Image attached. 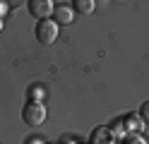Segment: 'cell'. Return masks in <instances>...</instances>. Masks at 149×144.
<instances>
[{
  "mask_svg": "<svg viewBox=\"0 0 149 144\" xmlns=\"http://www.w3.org/2000/svg\"><path fill=\"white\" fill-rule=\"evenodd\" d=\"M0 31H3V19H0Z\"/></svg>",
  "mask_w": 149,
  "mask_h": 144,
  "instance_id": "13",
  "label": "cell"
},
{
  "mask_svg": "<svg viewBox=\"0 0 149 144\" xmlns=\"http://www.w3.org/2000/svg\"><path fill=\"white\" fill-rule=\"evenodd\" d=\"M113 134H111L108 127H96L91 132V144H113Z\"/></svg>",
  "mask_w": 149,
  "mask_h": 144,
  "instance_id": "6",
  "label": "cell"
},
{
  "mask_svg": "<svg viewBox=\"0 0 149 144\" xmlns=\"http://www.w3.org/2000/svg\"><path fill=\"white\" fill-rule=\"evenodd\" d=\"M24 144H43V139H41V137H26Z\"/></svg>",
  "mask_w": 149,
  "mask_h": 144,
  "instance_id": "11",
  "label": "cell"
},
{
  "mask_svg": "<svg viewBox=\"0 0 149 144\" xmlns=\"http://www.w3.org/2000/svg\"><path fill=\"white\" fill-rule=\"evenodd\" d=\"M34 34H36V41H39V43H43V46H53L55 41H58L60 26L55 24L53 19H43V22H39V24H36Z\"/></svg>",
  "mask_w": 149,
  "mask_h": 144,
  "instance_id": "2",
  "label": "cell"
},
{
  "mask_svg": "<svg viewBox=\"0 0 149 144\" xmlns=\"http://www.w3.org/2000/svg\"><path fill=\"white\" fill-rule=\"evenodd\" d=\"M29 12L34 19H39V22H43V19H51L53 17V10H55V3H51V0H29Z\"/></svg>",
  "mask_w": 149,
  "mask_h": 144,
  "instance_id": "3",
  "label": "cell"
},
{
  "mask_svg": "<svg viewBox=\"0 0 149 144\" xmlns=\"http://www.w3.org/2000/svg\"><path fill=\"white\" fill-rule=\"evenodd\" d=\"M123 144H149L142 134H125L123 137Z\"/></svg>",
  "mask_w": 149,
  "mask_h": 144,
  "instance_id": "8",
  "label": "cell"
},
{
  "mask_svg": "<svg viewBox=\"0 0 149 144\" xmlns=\"http://www.w3.org/2000/svg\"><path fill=\"white\" fill-rule=\"evenodd\" d=\"M22 120L26 125H31V127H39V125L46 122V106L41 101H29L24 103L22 108Z\"/></svg>",
  "mask_w": 149,
  "mask_h": 144,
  "instance_id": "1",
  "label": "cell"
},
{
  "mask_svg": "<svg viewBox=\"0 0 149 144\" xmlns=\"http://www.w3.org/2000/svg\"><path fill=\"white\" fill-rule=\"evenodd\" d=\"M139 118L144 120V125H149V101L142 103V108H139Z\"/></svg>",
  "mask_w": 149,
  "mask_h": 144,
  "instance_id": "9",
  "label": "cell"
},
{
  "mask_svg": "<svg viewBox=\"0 0 149 144\" xmlns=\"http://www.w3.org/2000/svg\"><path fill=\"white\" fill-rule=\"evenodd\" d=\"M72 19H74V7H72L70 3H60V5H55V10H53V22L58 24V26L72 24Z\"/></svg>",
  "mask_w": 149,
  "mask_h": 144,
  "instance_id": "4",
  "label": "cell"
},
{
  "mask_svg": "<svg viewBox=\"0 0 149 144\" xmlns=\"http://www.w3.org/2000/svg\"><path fill=\"white\" fill-rule=\"evenodd\" d=\"M41 94H43V91H41V89H36V86H31V89H29V96H31V101H34V99H41Z\"/></svg>",
  "mask_w": 149,
  "mask_h": 144,
  "instance_id": "10",
  "label": "cell"
},
{
  "mask_svg": "<svg viewBox=\"0 0 149 144\" xmlns=\"http://www.w3.org/2000/svg\"><path fill=\"white\" fill-rule=\"evenodd\" d=\"M123 127H125L127 134H139V132L144 130V120L139 118L137 113H130V115L123 118Z\"/></svg>",
  "mask_w": 149,
  "mask_h": 144,
  "instance_id": "5",
  "label": "cell"
},
{
  "mask_svg": "<svg viewBox=\"0 0 149 144\" xmlns=\"http://www.w3.org/2000/svg\"><path fill=\"white\" fill-rule=\"evenodd\" d=\"M74 12H79V15H91L96 10V3L94 0H74Z\"/></svg>",
  "mask_w": 149,
  "mask_h": 144,
  "instance_id": "7",
  "label": "cell"
},
{
  "mask_svg": "<svg viewBox=\"0 0 149 144\" xmlns=\"http://www.w3.org/2000/svg\"><path fill=\"white\" fill-rule=\"evenodd\" d=\"M5 12H7V3H0V19H3Z\"/></svg>",
  "mask_w": 149,
  "mask_h": 144,
  "instance_id": "12",
  "label": "cell"
}]
</instances>
